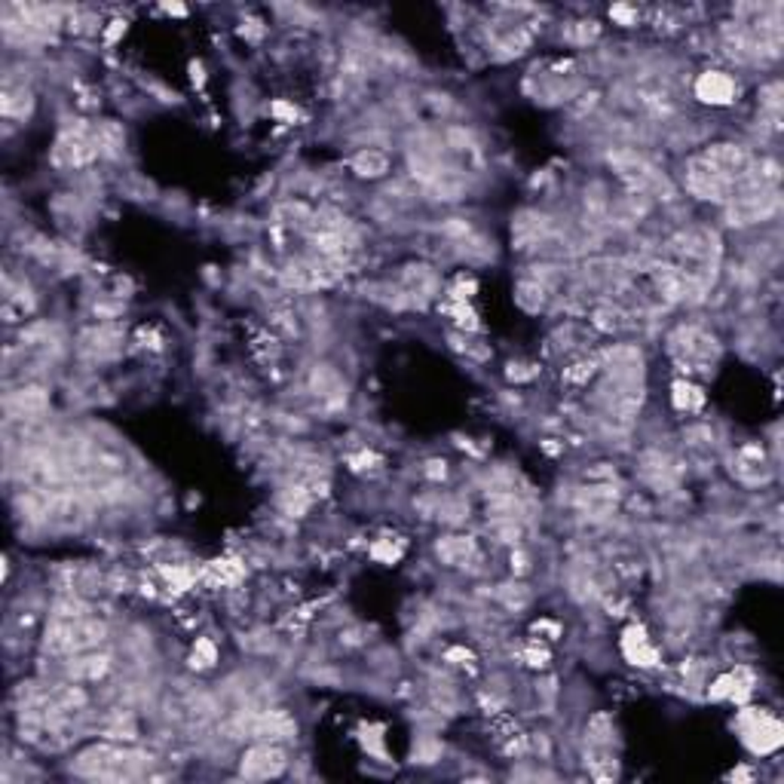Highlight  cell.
Masks as SVG:
<instances>
[{
  "label": "cell",
  "mask_w": 784,
  "mask_h": 784,
  "mask_svg": "<svg viewBox=\"0 0 784 784\" xmlns=\"http://www.w3.org/2000/svg\"><path fill=\"white\" fill-rule=\"evenodd\" d=\"M150 757L138 751H129V748H117V745H95L86 748L77 760H74V772L86 775V779H101V781H129L138 779L144 772Z\"/></svg>",
  "instance_id": "6da1fadb"
},
{
  "label": "cell",
  "mask_w": 784,
  "mask_h": 784,
  "mask_svg": "<svg viewBox=\"0 0 784 784\" xmlns=\"http://www.w3.org/2000/svg\"><path fill=\"white\" fill-rule=\"evenodd\" d=\"M108 626L93 616L83 619H53L50 628L44 634V650L53 656H77L86 650H99V643H105Z\"/></svg>",
  "instance_id": "7a4b0ae2"
},
{
  "label": "cell",
  "mask_w": 784,
  "mask_h": 784,
  "mask_svg": "<svg viewBox=\"0 0 784 784\" xmlns=\"http://www.w3.org/2000/svg\"><path fill=\"white\" fill-rule=\"evenodd\" d=\"M779 212V190L775 187H741L726 203V221L732 227H751L772 218Z\"/></svg>",
  "instance_id": "3957f363"
},
{
  "label": "cell",
  "mask_w": 784,
  "mask_h": 784,
  "mask_svg": "<svg viewBox=\"0 0 784 784\" xmlns=\"http://www.w3.org/2000/svg\"><path fill=\"white\" fill-rule=\"evenodd\" d=\"M739 730H741V741L751 748L757 757H766V754L779 751L784 741V730L781 723L763 707H745L739 714Z\"/></svg>",
  "instance_id": "277c9868"
},
{
  "label": "cell",
  "mask_w": 784,
  "mask_h": 784,
  "mask_svg": "<svg viewBox=\"0 0 784 784\" xmlns=\"http://www.w3.org/2000/svg\"><path fill=\"white\" fill-rule=\"evenodd\" d=\"M288 766V754L282 751L276 741H261V745H252L239 760V775L248 781H270L279 779Z\"/></svg>",
  "instance_id": "5b68a950"
},
{
  "label": "cell",
  "mask_w": 784,
  "mask_h": 784,
  "mask_svg": "<svg viewBox=\"0 0 784 784\" xmlns=\"http://www.w3.org/2000/svg\"><path fill=\"white\" fill-rule=\"evenodd\" d=\"M686 187H690L692 197L711 199V203H730L735 193H739V187L726 182V178H720L702 157H692L690 163H686Z\"/></svg>",
  "instance_id": "8992f818"
},
{
  "label": "cell",
  "mask_w": 784,
  "mask_h": 784,
  "mask_svg": "<svg viewBox=\"0 0 784 784\" xmlns=\"http://www.w3.org/2000/svg\"><path fill=\"white\" fill-rule=\"evenodd\" d=\"M89 499L83 494H74V490H55V494L46 497V509H44V521L46 524H59V527H80L89 521Z\"/></svg>",
  "instance_id": "52a82bcc"
},
{
  "label": "cell",
  "mask_w": 784,
  "mask_h": 784,
  "mask_svg": "<svg viewBox=\"0 0 784 784\" xmlns=\"http://www.w3.org/2000/svg\"><path fill=\"white\" fill-rule=\"evenodd\" d=\"M53 157L59 166H71V169H77V166H86L99 157V144H95V138L86 135V129H68V132H61L59 141H55Z\"/></svg>",
  "instance_id": "ba28073f"
},
{
  "label": "cell",
  "mask_w": 784,
  "mask_h": 784,
  "mask_svg": "<svg viewBox=\"0 0 784 784\" xmlns=\"http://www.w3.org/2000/svg\"><path fill=\"white\" fill-rule=\"evenodd\" d=\"M242 730L261 741H286L297 732V723L286 711H261L255 717L242 720Z\"/></svg>",
  "instance_id": "9c48e42d"
},
{
  "label": "cell",
  "mask_w": 784,
  "mask_h": 784,
  "mask_svg": "<svg viewBox=\"0 0 784 784\" xmlns=\"http://www.w3.org/2000/svg\"><path fill=\"white\" fill-rule=\"evenodd\" d=\"M50 408V392L44 386H22L4 399V411L10 420H34Z\"/></svg>",
  "instance_id": "30bf717a"
},
{
  "label": "cell",
  "mask_w": 784,
  "mask_h": 784,
  "mask_svg": "<svg viewBox=\"0 0 784 784\" xmlns=\"http://www.w3.org/2000/svg\"><path fill=\"white\" fill-rule=\"evenodd\" d=\"M735 95H739V83L723 71H705L696 80V99L705 101V105H732Z\"/></svg>",
  "instance_id": "8fae6325"
},
{
  "label": "cell",
  "mask_w": 784,
  "mask_h": 784,
  "mask_svg": "<svg viewBox=\"0 0 784 784\" xmlns=\"http://www.w3.org/2000/svg\"><path fill=\"white\" fill-rule=\"evenodd\" d=\"M108 671H110V656L99 653V650L68 656V665H65V675L68 680H74V683H95V680H101Z\"/></svg>",
  "instance_id": "7c38bea8"
},
{
  "label": "cell",
  "mask_w": 784,
  "mask_h": 784,
  "mask_svg": "<svg viewBox=\"0 0 784 784\" xmlns=\"http://www.w3.org/2000/svg\"><path fill=\"white\" fill-rule=\"evenodd\" d=\"M622 653H626L631 665H641V668H653V665H659V650L650 643L647 631H643L641 626L626 628V634H622Z\"/></svg>",
  "instance_id": "4fadbf2b"
},
{
  "label": "cell",
  "mask_w": 784,
  "mask_h": 784,
  "mask_svg": "<svg viewBox=\"0 0 784 784\" xmlns=\"http://www.w3.org/2000/svg\"><path fill=\"white\" fill-rule=\"evenodd\" d=\"M707 696H711L714 702H723V699L745 702V699L751 696V677H748V671H730V675L714 680V686H711V692H707Z\"/></svg>",
  "instance_id": "5bb4252c"
},
{
  "label": "cell",
  "mask_w": 784,
  "mask_h": 784,
  "mask_svg": "<svg viewBox=\"0 0 784 784\" xmlns=\"http://www.w3.org/2000/svg\"><path fill=\"white\" fill-rule=\"evenodd\" d=\"M435 554L441 558V564L463 567L475 558V543H472L469 537H445V539H439V546H435Z\"/></svg>",
  "instance_id": "9a60e30c"
},
{
  "label": "cell",
  "mask_w": 784,
  "mask_h": 784,
  "mask_svg": "<svg viewBox=\"0 0 784 784\" xmlns=\"http://www.w3.org/2000/svg\"><path fill=\"white\" fill-rule=\"evenodd\" d=\"M352 172H356L359 178H371V182L374 178H384L386 172H390V157H386L384 150L365 148L352 157Z\"/></svg>",
  "instance_id": "2e32d148"
},
{
  "label": "cell",
  "mask_w": 784,
  "mask_h": 784,
  "mask_svg": "<svg viewBox=\"0 0 784 784\" xmlns=\"http://www.w3.org/2000/svg\"><path fill=\"white\" fill-rule=\"evenodd\" d=\"M0 108H4V114L12 117V120H25V117L31 114V108H34V99H31V93H28L25 86L12 89L10 83H6V86H4V101H0Z\"/></svg>",
  "instance_id": "e0dca14e"
},
{
  "label": "cell",
  "mask_w": 784,
  "mask_h": 784,
  "mask_svg": "<svg viewBox=\"0 0 784 784\" xmlns=\"http://www.w3.org/2000/svg\"><path fill=\"white\" fill-rule=\"evenodd\" d=\"M405 282H408V291L411 295H432L435 291V273L429 267H423V263H417V267H408L405 273Z\"/></svg>",
  "instance_id": "ac0fdd59"
},
{
  "label": "cell",
  "mask_w": 784,
  "mask_h": 784,
  "mask_svg": "<svg viewBox=\"0 0 784 784\" xmlns=\"http://www.w3.org/2000/svg\"><path fill=\"white\" fill-rule=\"evenodd\" d=\"M488 512H490V518L499 521V524H515V518L521 515V505H518L512 497H494L488 503Z\"/></svg>",
  "instance_id": "d6986e66"
},
{
  "label": "cell",
  "mask_w": 784,
  "mask_h": 784,
  "mask_svg": "<svg viewBox=\"0 0 784 784\" xmlns=\"http://www.w3.org/2000/svg\"><path fill=\"white\" fill-rule=\"evenodd\" d=\"M702 401H705L702 390H696V386L686 384V380H677L675 384V405L680 411H696V408H702Z\"/></svg>",
  "instance_id": "ffe728a7"
},
{
  "label": "cell",
  "mask_w": 784,
  "mask_h": 784,
  "mask_svg": "<svg viewBox=\"0 0 784 784\" xmlns=\"http://www.w3.org/2000/svg\"><path fill=\"white\" fill-rule=\"evenodd\" d=\"M95 144H99V154H117L123 148V132L114 123H101L95 129Z\"/></svg>",
  "instance_id": "44dd1931"
},
{
  "label": "cell",
  "mask_w": 784,
  "mask_h": 784,
  "mask_svg": "<svg viewBox=\"0 0 784 784\" xmlns=\"http://www.w3.org/2000/svg\"><path fill=\"white\" fill-rule=\"evenodd\" d=\"M89 616V607L80 598H61L53 607V619H83Z\"/></svg>",
  "instance_id": "7402d4cb"
},
{
  "label": "cell",
  "mask_w": 784,
  "mask_h": 784,
  "mask_svg": "<svg viewBox=\"0 0 784 784\" xmlns=\"http://www.w3.org/2000/svg\"><path fill=\"white\" fill-rule=\"evenodd\" d=\"M214 659H218V650H214L212 641H197V647H193V656H190V665L193 668H212Z\"/></svg>",
  "instance_id": "603a6c76"
},
{
  "label": "cell",
  "mask_w": 784,
  "mask_h": 784,
  "mask_svg": "<svg viewBox=\"0 0 784 784\" xmlns=\"http://www.w3.org/2000/svg\"><path fill=\"white\" fill-rule=\"evenodd\" d=\"M543 295H546V291L539 288V286H533V282H524V286H518V303H521L524 310H533V313L543 307V301H546Z\"/></svg>",
  "instance_id": "cb8c5ba5"
},
{
  "label": "cell",
  "mask_w": 784,
  "mask_h": 784,
  "mask_svg": "<svg viewBox=\"0 0 784 784\" xmlns=\"http://www.w3.org/2000/svg\"><path fill=\"white\" fill-rule=\"evenodd\" d=\"M117 340H120V331L114 328H99V331H89L86 337H83V344H89L93 350H105V346H114Z\"/></svg>",
  "instance_id": "d4e9b609"
},
{
  "label": "cell",
  "mask_w": 784,
  "mask_h": 784,
  "mask_svg": "<svg viewBox=\"0 0 784 784\" xmlns=\"http://www.w3.org/2000/svg\"><path fill=\"white\" fill-rule=\"evenodd\" d=\"M307 494H303L301 488H295V490H288V497H286V509L291 512V515H303V509H307Z\"/></svg>",
  "instance_id": "484cf974"
},
{
  "label": "cell",
  "mask_w": 784,
  "mask_h": 784,
  "mask_svg": "<svg viewBox=\"0 0 784 784\" xmlns=\"http://www.w3.org/2000/svg\"><path fill=\"white\" fill-rule=\"evenodd\" d=\"M401 554V546H392L390 539H386V543H377L374 546V558L377 561H386V564H392L395 558H399Z\"/></svg>",
  "instance_id": "4316f807"
},
{
  "label": "cell",
  "mask_w": 784,
  "mask_h": 784,
  "mask_svg": "<svg viewBox=\"0 0 784 784\" xmlns=\"http://www.w3.org/2000/svg\"><path fill=\"white\" fill-rule=\"evenodd\" d=\"M610 16L619 19L622 25H634V22H637V12L631 10V6H622V4H619V6H613V10H610Z\"/></svg>",
  "instance_id": "83f0119b"
},
{
  "label": "cell",
  "mask_w": 784,
  "mask_h": 784,
  "mask_svg": "<svg viewBox=\"0 0 784 784\" xmlns=\"http://www.w3.org/2000/svg\"><path fill=\"white\" fill-rule=\"evenodd\" d=\"M110 25H114V28H110V31H108V40H110V44H114V40L120 37L123 31H126V22H110Z\"/></svg>",
  "instance_id": "f1b7e54d"
}]
</instances>
